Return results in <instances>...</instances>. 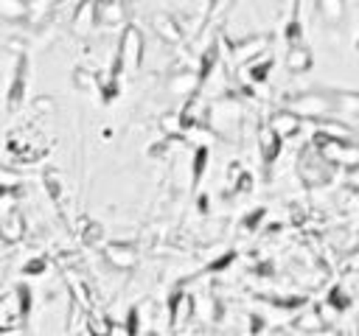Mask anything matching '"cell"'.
Listing matches in <instances>:
<instances>
[{
	"label": "cell",
	"mask_w": 359,
	"mask_h": 336,
	"mask_svg": "<svg viewBox=\"0 0 359 336\" xmlns=\"http://www.w3.org/2000/svg\"><path fill=\"white\" fill-rule=\"evenodd\" d=\"M266 45H269V39H266V36H247V39L233 42V45H230V53H233V59H236V62H252V59L264 56Z\"/></svg>",
	"instance_id": "obj_7"
},
{
	"label": "cell",
	"mask_w": 359,
	"mask_h": 336,
	"mask_svg": "<svg viewBox=\"0 0 359 336\" xmlns=\"http://www.w3.org/2000/svg\"><path fill=\"white\" fill-rule=\"evenodd\" d=\"M269 67H272V56H258V59L247 62V70H250L252 81H264L266 73H269Z\"/></svg>",
	"instance_id": "obj_18"
},
{
	"label": "cell",
	"mask_w": 359,
	"mask_h": 336,
	"mask_svg": "<svg viewBox=\"0 0 359 336\" xmlns=\"http://www.w3.org/2000/svg\"><path fill=\"white\" fill-rule=\"evenodd\" d=\"M118 59L126 70H137L140 67V59H143V36L135 25H129L121 36V45H118Z\"/></svg>",
	"instance_id": "obj_5"
},
{
	"label": "cell",
	"mask_w": 359,
	"mask_h": 336,
	"mask_svg": "<svg viewBox=\"0 0 359 336\" xmlns=\"http://www.w3.org/2000/svg\"><path fill=\"white\" fill-rule=\"evenodd\" d=\"M123 17V8H121V3L118 0H101V3H95V20H101V22H118Z\"/></svg>",
	"instance_id": "obj_12"
},
{
	"label": "cell",
	"mask_w": 359,
	"mask_h": 336,
	"mask_svg": "<svg viewBox=\"0 0 359 336\" xmlns=\"http://www.w3.org/2000/svg\"><path fill=\"white\" fill-rule=\"evenodd\" d=\"M356 53H359V39H356Z\"/></svg>",
	"instance_id": "obj_27"
},
{
	"label": "cell",
	"mask_w": 359,
	"mask_h": 336,
	"mask_svg": "<svg viewBox=\"0 0 359 336\" xmlns=\"http://www.w3.org/2000/svg\"><path fill=\"white\" fill-rule=\"evenodd\" d=\"M154 28H157L160 36L168 39V42H180V36H182L180 28H177V22H174L171 17H165V14H163V17H154Z\"/></svg>",
	"instance_id": "obj_17"
},
{
	"label": "cell",
	"mask_w": 359,
	"mask_h": 336,
	"mask_svg": "<svg viewBox=\"0 0 359 336\" xmlns=\"http://www.w3.org/2000/svg\"><path fill=\"white\" fill-rule=\"evenodd\" d=\"M317 8L325 22H339L345 17V0H317Z\"/></svg>",
	"instance_id": "obj_13"
},
{
	"label": "cell",
	"mask_w": 359,
	"mask_h": 336,
	"mask_svg": "<svg viewBox=\"0 0 359 336\" xmlns=\"http://www.w3.org/2000/svg\"><path fill=\"white\" fill-rule=\"evenodd\" d=\"M294 328H297V330H306V333H311V330H323V328H325V322H323L320 311H303V314H297V319H294Z\"/></svg>",
	"instance_id": "obj_15"
},
{
	"label": "cell",
	"mask_w": 359,
	"mask_h": 336,
	"mask_svg": "<svg viewBox=\"0 0 359 336\" xmlns=\"http://www.w3.org/2000/svg\"><path fill=\"white\" fill-rule=\"evenodd\" d=\"M109 328H112V322L104 319V316H90V319H87L90 336H109Z\"/></svg>",
	"instance_id": "obj_21"
},
{
	"label": "cell",
	"mask_w": 359,
	"mask_h": 336,
	"mask_svg": "<svg viewBox=\"0 0 359 336\" xmlns=\"http://www.w3.org/2000/svg\"><path fill=\"white\" fill-rule=\"evenodd\" d=\"M261 216H264V210H252V216H250L244 224H247V227H255V224L261 221Z\"/></svg>",
	"instance_id": "obj_26"
},
{
	"label": "cell",
	"mask_w": 359,
	"mask_h": 336,
	"mask_svg": "<svg viewBox=\"0 0 359 336\" xmlns=\"http://www.w3.org/2000/svg\"><path fill=\"white\" fill-rule=\"evenodd\" d=\"M345 269H348V272H359V249L348 255V260H345Z\"/></svg>",
	"instance_id": "obj_25"
},
{
	"label": "cell",
	"mask_w": 359,
	"mask_h": 336,
	"mask_svg": "<svg viewBox=\"0 0 359 336\" xmlns=\"http://www.w3.org/2000/svg\"><path fill=\"white\" fill-rule=\"evenodd\" d=\"M311 64H314V53H311L309 45H303V42L289 45V50H286V67H289V73H309Z\"/></svg>",
	"instance_id": "obj_8"
},
{
	"label": "cell",
	"mask_w": 359,
	"mask_h": 336,
	"mask_svg": "<svg viewBox=\"0 0 359 336\" xmlns=\"http://www.w3.org/2000/svg\"><path fill=\"white\" fill-rule=\"evenodd\" d=\"M353 3H359V0H353Z\"/></svg>",
	"instance_id": "obj_29"
},
{
	"label": "cell",
	"mask_w": 359,
	"mask_h": 336,
	"mask_svg": "<svg viewBox=\"0 0 359 336\" xmlns=\"http://www.w3.org/2000/svg\"><path fill=\"white\" fill-rule=\"evenodd\" d=\"M258 146H261L264 162H275V157L280 154V137H278L269 126H261V132H258Z\"/></svg>",
	"instance_id": "obj_11"
},
{
	"label": "cell",
	"mask_w": 359,
	"mask_h": 336,
	"mask_svg": "<svg viewBox=\"0 0 359 336\" xmlns=\"http://www.w3.org/2000/svg\"><path fill=\"white\" fill-rule=\"evenodd\" d=\"M3 235L8 238V241H17L20 235H22V216L17 213V210H8L6 213V218H3Z\"/></svg>",
	"instance_id": "obj_16"
},
{
	"label": "cell",
	"mask_w": 359,
	"mask_h": 336,
	"mask_svg": "<svg viewBox=\"0 0 359 336\" xmlns=\"http://www.w3.org/2000/svg\"><path fill=\"white\" fill-rule=\"evenodd\" d=\"M101 235H104V230H101V224H87L84 227V232H81V238H84V244H98L101 241Z\"/></svg>",
	"instance_id": "obj_23"
},
{
	"label": "cell",
	"mask_w": 359,
	"mask_h": 336,
	"mask_svg": "<svg viewBox=\"0 0 359 336\" xmlns=\"http://www.w3.org/2000/svg\"><path fill=\"white\" fill-rule=\"evenodd\" d=\"M168 308H171V328H182L188 322V316L194 314V302L188 294H174Z\"/></svg>",
	"instance_id": "obj_10"
},
{
	"label": "cell",
	"mask_w": 359,
	"mask_h": 336,
	"mask_svg": "<svg viewBox=\"0 0 359 336\" xmlns=\"http://www.w3.org/2000/svg\"><path fill=\"white\" fill-rule=\"evenodd\" d=\"M0 336H6V330H0Z\"/></svg>",
	"instance_id": "obj_28"
},
{
	"label": "cell",
	"mask_w": 359,
	"mask_h": 336,
	"mask_svg": "<svg viewBox=\"0 0 359 336\" xmlns=\"http://www.w3.org/2000/svg\"><path fill=\"white\" fill-rule=\"evenodd\" d=\"M182 126H185V123H182V118H180V115H165V118H163V129H165L168 134H180V132H182Z\"/></svg>",
	"instance_id": "obj_24"
},
{
	"label": "cell",
	"mask_w": 359,
	"mask_h": 336,
	"mask_svg": "<svg viewBox=\"0 0 359 336\" xmlns=\"http://www.w3.org/2000/svg\"><path fill=\"white\" fill-rule=\"evenodd\" d=\"M331 165L317 154V148H306L297 160V174L300 179L309 185V188H317V185H325L331 179Z\"/></svg>",
	"instance_id": "obj_3"
},
{
	"label": "cell",
	"mask_w": 359,
	"mask_h": 336,
	"mask_svg": "<svg viewBox=\"0 0 359 336\" xmlns=\"http://www.w3.org/2000/svg\"><path fill=\"white\" fill-rule=\"evenodd\" d=\"M325 302H328L331 308H337V311H345L351 300H348V294H345L342 288H331V294H328V300H325Z\"/></svg>",
	"instance_id": "obj_22"
},
{
	"label": "cell",
	"mask_w": 359,
	"mask_h": 336,
	"mask_svg": "<svg viewBox=\"0 0 359 336\" xmlns=\"http://www.w3.org/2000/svg\"><path fill=\"white\" fill-rule=\"evenodd\" d=\"M280 140L283 137H292V134H297L300 132V118L297 115H292L289 109H278L272 118H269V123H266Z\"/></svg>",
	"instance_id": "obj_9"
},
{
	"label": "cell",
	"mask_w": 359,
	"mask_h": 336,
	"mask_svg": "<svg viewBox=\"0 0 359 336\" xmlns=\"http://www.w3.org/2000/svg\"><path fill=\"white\" fill-rule=\"evenodd\" d=\"M205 165H208V148H205V146H199V148L194 151V188H196V185H199V179H202Z\"/></svg>",
	"instance_id": "obj_20"
},
{
	"label": "cell",
	"mask_w": 359,
	"mask_h": 336,
	"mask_svg": "<svg viewBox=\"0 0 359 336\" xmlns=\"http://www.w3.org/2000/svg\"><path fill=\"white\" fill-rule=\"evenodd\" d=\"M311 146L317 148V154L337 168H359V143L356 140H339V137H328L323 132L314 134Z\"/></svg>",
	"instance_id": "obj_1"
},
{
	"label": "cell",
	"mask_w": 359,
	"mask_h": 336,
	"mask_svg": "<svg viewBox=\"0 0 359 336\" xmlns=\"http://www.w3.org/2000/svg\"><path fill=\"white\" fill-rule=\"evenodd\" d=\"M104 258H107L115 269H132V266L137 263V249H135V244H129V241H112V244L104 246Z\"/></svg>",
	"instance_id": "obj_6"
},
{
	"label": "cell",
	"mask_w": 359,
	"mask_h": 336,
	"mask_svg": "<svg viewBox=\"0 0 359 336\" xmlns=\"http://www.w3.org/2000/svg\"><path fill=\"white\" fill-rule=\"evenodd\" d=\"M196 84H199V76L185 73V76H177V78L171 81V92H177V95H188V92L196 90Z\"/></svg>",
	"instance_id": "obj_19"
},
{
	"label": "cell",
	"mask_w": 359,
	"mask_h": 336,
	"mask_svg": "<svg viewBox=\"0 0 359 336\" xmlns=\"http://www.w3.org/2000/svg\"><path fill=\"white\" fill-rule=\"evenodd\" d=\"M93 22H95V3H81L79 14L73 17V28H76L79 34H87Z\"/></svg>",
	"instance_id": "obj_14"
},
{
	"label": "cell",
	"mask_w": 359,
	"mask_h": 336,
	"mask_svg": "<svg viewBox=\"0 0 359 336\" xmlns=\"http://www.w3.org/2000/svg\"><path fill=\"white\" fill-rule=\"evenodd\" d=\"M286 109L292 115H297L300 120L309 118V120H325L337 112V104H334V95L328 92H300L294 98H289Z\"/></svg>",
	"instance_id": "obj_2"
},
{
	"label": "cell",
	"mask_w": 359,
	"mask_h": 336,
	"mask_svg": "<svg viewBox=\"0 0 359 336\" xmlns=\"http://www.w3.org/2000/svg\"><path fill=\"white\" fill-rule=\"evenodd\" d=\"M25 311H28V294H25V288H17V291L0 297V330L20 328Z\"/></svg>",
	"instance_id": "obj_4"
}]
</instances>
